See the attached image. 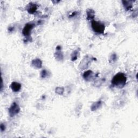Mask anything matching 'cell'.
<instances>
[{
  "instance_id": "cell-1",
  "label": "cell",
  "mask_w": 138,
  "mask_h": 138,
  "mask_svg": "<svg viewBox=\"0 0 138 138\" xmlns=\"http://www.w3.org/2000/svg\"><path fill=\"white\" fill-rule=\"evenodd\" d=\"M126 81V76L124 73H118L113 77L111 83L114 86L118 88H122L125 85Z\"/></svg>"
},
{
  "instance_id": "cell-2",
  "label": "cell",
  "mask_w": 138,
  "mask_h": 138,
  "mask_svg": "<svg viewBox=\"0 0 138 138\" xmlns=\"http://www.w3.org/2000/svg\"><path fill=\"white\" fill-rule=\"evenodd\" d=\"M92 28L94 32L98 33H103L105 31V25L100 22L92 21L91 22Z\"/></svg>"
},
{
  "instance_id": "cell-3",
  "label": "cell",
  "mask_w": 138,
  "mask_h": 138,
  "mask_svg": "<svg viewBox=\"0 0 138 138\" xmlns=\"http://www.w3.org/2000/svg\"><path fill=\"white\" fill-rule=\"evenodd\" d=\"M20 106H18V104H17L16 103H14L12 104L11 107L9 109V115L10 117H13L16 115V114L20 112Z\"/></svg>"
},
{
  "instance_id": "cell-4",
  "label": "cell",
  "mask_w": 138,
  "mask_h": 138,
  "mask_svg": "<svg viewBox=\"0 0 138 138\" xmlns=\"http://www.w3.org/2000/svg\"><path fill=\"white\" fill-rule=\"evenodd\" d=\"M35 25L32 23H28L24 27L22 33L25 36H28L30 34L31 31L34 27Z\"/></svg>"
},
{
  "instance_id": "cell-5",
  "label": "cell",
  "mask_w": 138,
  "mask_h": 138,
  "mask_svg": "<svg viewBox=\"0 0 138 138\" xmlns=\"http://www.w3.org/2000/svg\"><path fill=\"white\" fill-rule=\"evenodd\" d=\"M37 6L36 4L33 3H30L28 4L27 7V10L29 14H34L36 10H37Z\"/></svg>"
},
{
  "instance_id": "cell-6",
  "label": "cell",
  "mask_w": 138,
  "mask_h": 138,
  "mask_svg": "<svg viewBox=\"0 0 138 138\" xmlns=\"http://www.w3.org/2000/svg\"><path fill=\"white\" fill-rule=\"evenodd\" d=\"M10 86L12 90H13V91L15 92H18L21 89V85L20 83H17V82L15 81L11 83Z\"/></svg>"
},
{
  "instance_id": "cell-7",
  "label": "cell",
  "mask_w": 138,
  "mask_h": 138,
  "mask_svg": "<svg viewBox=\"0 0 138 138\" xmlns=\"http://www.w3.org/2000/svg\"><path fill=\"white\" fill-rule=\"evenodd\" d=\"M133 2L132 1H122L123 5L126 10H130L132 8Z\"/></svg>"
},
{
  "instance_id": "cell-8",
  "label": "cell",
  "mask_w": 138,
  "mask_h": 138,
  "mask_svg": "<svg viewBox=\"0 0 138 138\" xmlns=\"http://www.w3.org/2000/svg\"><path fill=\"white\" fill-rule=\"evenodd\" d=\"M93 72L90 71V70H88V71H86L84 73L83 77L86 81H89V79L93 77Z\"/></svg>"
},
{
  "instance_id": "cell-9",
  "label": "cell",
  "mask_w": 138,
  "mask_h": 138,
  "mask_svg": "<svg viewBox=\"0 0 138 138\" xmlns=\"http://www.w3.org/2000/svg\"><path fill=\"white\" fill-rule=\"evenodd\" d=\"M95 15V13H94V10H93L92 9H89V10L87 11V18L88 20H91V19H93Z\"/></svg>"
},
{
  "instance_id": "cell-10",
  "label": "cell",
  "mask_w": 138,
  "mask_h": 138,
  "mask_svg": "<svg viewBox=\"0 0 138 138\" xmlns=\"http://www.w3.org/2000/svg\"><path fill=\"white\" fill-rule=\"evenodd\" d=\"M32 64L33 66L37 67V68H40V67H42V63L40 59H37L33 60L32 62Z\"/></svg>"
},
{
  "instance_id": "cell-11",
  "label": "cell",
  "mask_w": 138,
  "mask_h": 138,
  "mask_svg": "<svg viewBox=\"0 0 138 138\" xmlns=\"http://www.w3.org/2000/svg\"><path fill=\"white\" fill-rule=\"evenodd\" d=\"M77 58H78V52L75 51L73 52L71 55V59L72 61H74L75 60L77 59Z\"/></svg>"
},
{
  "instance_id": "cell-12",
  "label": "cell",
  "mask_w": 138,
  "mask_h": 138,
  "mask_svg": "<svg viewBox=\"0 0 138 138\" xmlns=\"http://www.w3.org/2000/svg\"><path fill=\"white\" fill-rule=\"evenodd\" d=\"M99 105H101V101H98V102H97L96 103H94L93 104V105L92 106V108H94L93 111L96 110L99 107Z\"/></svg>"
},
{
  "instance_id": "cell-13",
  "label": "cell",
  "mask_w": 138,
  "mask_h": 138,
  "mask_svg": "<svg viewBox=\"0 0 138 138\" xmlns=\"http://www.w3.org/2000/svg\"><path fill=\"white\" fill-rule=\"evenodd\" d=\"M47 76V72L46 70H43L41 72V76H42V78H45V77Z\"/></svg>"
},
{
  "instance_id": "cell-14",
  "label": "cell",
  "mask_w": 138,
  "mask_h": 138,
  "mask_svg": "<svg viewBox=\"0 0 138 138\" xmlns=\"http://www.w3.org/2000/svg\"><path fill=\"white\" fill-rule=\"evenodd\" d=\"M116 58H117V57H116V55H113L111 56V59H110V62L111 61H115L116 60Z\"/></svg>"
},
{
  "instance_id": "cell-15",
  "label": "cell",
  "mask_w": 138,
  "mask_h": 138,
  "mask_svg": "<svg viewBox=\"0 0 138 138\" xmlns=\"http://www.w3.org/2000/svg\"><path fill=\"white\" fill-rule=\"evenodd\" d=\"M6 129V127H5V126H4L3 123H2L1 125V130L2 131H3V130H5Z\"/></svg>"
}]
</instances>
